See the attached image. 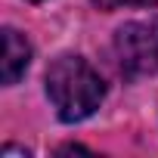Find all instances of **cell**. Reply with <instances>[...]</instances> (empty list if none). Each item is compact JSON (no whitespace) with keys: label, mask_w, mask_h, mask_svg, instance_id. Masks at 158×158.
Listing matches in <instances>:
<instances>
[{"label":"cell","mask_w":158,"mask_h":158,"mask_svg":"<svg viewBox=\"0 0 158 158\" xmlns=\"http://www.w3.org/2000/svg\"><path fill=\"white\" fill-rule=\"evenodd\" d=\"M47 96L62 121H84L106 96L102 77L77 56H62L47 68Z\"/></svg>","instance_id":"obj_1"},{"label":"cell","mask_w":158,"mask_h":158,"mask_svg":"<svg viewBox=\"0 0 158 158\" xmlns=\"http://www.w3.org/2000/svg\"><path fill=\"white\" fill-rule=\"evenodd\" d=\"M99 6H152L158 0H96Z\"/></svg>","instance_id":"obj_4"},{"label":"cell","mask_w":158,"mask_h":158,"mask_svg":"<svg viewBox=\"0 0 158 158\" xmlns=\"http://www.w3.org/2000/svg\"><path fill=\"white\" fill-rule=\"evenodd\" d=\"M118 56L127 71H155L158 68V19L124 25L118 31Z\"/></svg>","instance_id":"obj_2"},{"label":"cell","mask_w":158,"mask_h":158,"mask_svg":"<svg viewBox=\"0 0 158 158\" xmlns=\"http://www.w3.org/2000/svg\"><path fill=\"white\" fill-rule=\"evenodd\" d=\"M3 155H28V149H16V146H6Z\"/></svg>","instance_id":"obj_5"},{"label":"cell","mask_w":158,"mask_h":158,"mask_svg":"<svg viewBox=\"0 0 158 158\" xmlns=\"http://www.w3.org/2000/svg\"><path fill=\"white\" fill-rule=\"evenodd\" d=\"M31 3H40V0H31Z\"/></svg>","instance_id":"obj_6"},{"label":"cell","mask_w":158,"mask_h":158,"mask_svg":"<svg viewBox=\"0 0 158 158\" xmlns=\"http://www.w3.org/2000/svg\"><path fill=\"white\" fill-rule=\"evenodd\" d=\"M31 62V47L16 28H3V84H16Z\"/></svg>","instance_id":"obj_3"}]
</instances>
